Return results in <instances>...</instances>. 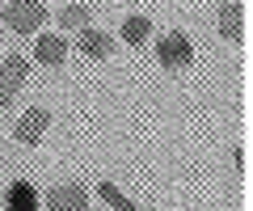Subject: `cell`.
I'll use <instances>...</instances> for the list:
<instances>
[{"instance_id":"5","label":"cell","mask_w":253,"mask_h":211,"mask_svg":"<svg viewBox=\"0 0 253 211\" xmlns=\"http://www.w3.org/2000/svg\"><path fill=\"white\" fill-rule=\"evenodd\" d=\"M46 207H55V211H84L89 207V194H84L81 186H55V190L46 194Z\"/></svg>"},{"instance_id":"6","label":"cell","mask_w":253,"mask_h":211,"mask_svg":"<svg viewBox=\"0 0 253 211\" xmlns=\"http://www.w3.org/2000/svg\"><path fill=\"white\" fill-rule=\"evenodd\" d=\"M219 34H224V38H232V42H236V38H241L245 34V9H241V4H236V0H224V4H219Z\"/></svg>"},{"instance_id":"11","label":"cell","mask_w":253,"mask_h":211,"mask_svg":"<svg viewBox=\"0 0 253 211\" xmlns=\"http://www.w3.org/2000/svg\"><path fill=\"white\" fill-rule=\"evenodd\" d=\"M97 194L106 199V207H114V211H131V199H126V194L118 190L114 182H101V186H97Z\"/></svg>"},{"instance_id":"4","label":"cell","mask_w":253,"mask_h":211,"mask_svg":"<svg viewBox=\"0 0 253 211\" xmlns=\"http://www.w3.org/2000/svg\"><path fill=\"white\" fill-rule=\"evenodd\" d=\"M51 127V110H42V106H34V110H26V119L17 123V127H13V139H17V144H38V139H42V131Z\"/></svg>"},{"instance_id":"2","label":"cell","mask_w":253,"mask_h":211,"mask_svg":"<svg viewBox=\"0 0 253 211\" xmlns=\"http://www.w3.org/2000/svg\"><path fill=\"white\" fill-rule=\"evenodd\" d=\"M156 59H161V68H169V72H181V68L194 64V42H190L181 30H173V34H165L161 42H156Z\"/></svg>"},{"instance_id":"12","label":"cell","mask_w":253,"mask_h":211,"mask_svg":"<svg viewBox=\"0 0 253 211\" xmlns=\"http://www.w3.org/2000/svg\"><path fill=\"white\" fill-rule=\"evenodd\" d=\"M89 17H93V9H89V4H72V9H63V13H59V26L81 30V26H89Z\"/></svg>"},{"instance_id":"7","label":"cell","mask_w":253,"mask_h":211,"mask_svg":"<svg viewBox=\"0 0 253 211\" xmlns=\"http://www.w3.org/2000/svg\"><path fill=\"white\" fill-rule=\"evenodd\" d=\"M34 59H38V64H46V68H59L63 59H68V42H63L59 34H42V38H38V46H34Z\"/></svg>"},{"instance_id":"10","label":"cell","mask_w":253,"mask_h":211,"mask_svg":"<svg viewBox=\"0 0 253 211\" xmlns=\"http://www.w3.org/2000/svg\"><path fill=\"white\" fill-rule=\"evenodd\" d=\"M34 186H30V182H13L9 186V207L13 211H30V207H34Z\"/></svg>"},{"instance_id":"8","label":"cell","mask_w":253,"mask_h":211,"mask_svg":"<svg viewBox=\"0 0 253 211\" xmlns=\"http://www.w3.org/2000/svg\"><path fill=\"white\" fill-rule=\"evenodd\" d=\"M76 46H81L89 59H106L110 51H114V38L101 34V30H84V26H81V34H76Z\"/></svg>"},{"instance_id":"9","label":"cell","mask_w":253,"mask_h":211,"mask_svg":"<svg viewBox=\"0 0 253 211\" xmlns=\"http://www.w3.org/2000/svg\"><path fill=\"white\" fill-rule=\"evenodd\" d=\"M148 30H152V21H148V17H126L123 21V38L131 46H144L148 42Z\"/></svg>"},{"instance_id":"3","label":"cell","mask_w":253,"mask_h":211,"mask_svg":"<svg viewBox=\"0 0 253 211\" xmlns=\"http://www.w3.org/2000/svg\"><path fill=\"white\" fill-rule=\"evenodd\" d=\"M26 55H4V64H0V106H13V97L21 93V84H26Z\"/></svg>"},{"instance_id":"1","label":"cell","mask_w":253,"mask_h":211,"mask_svg":"<svg viewBox=\"0 0 253 211\" xmlns=\"http://www.w3.org/2000/svg\"><path fill=\"white\" fill-rule=\"evenodd\" d=\"M42 21H46L42 0H9V4H4V26H9L13 34H34Z\"/></svg>"}]
</instances>
